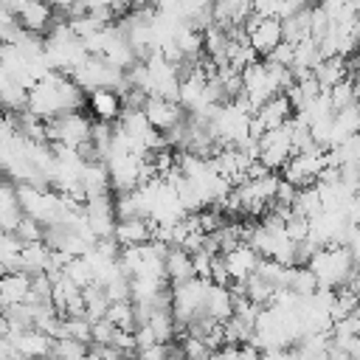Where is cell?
Returning a JSON list of instances; mask_svg holds the SVG:
<instances>
[{
    "instance_id": "14",
    "label": "cell",
    "mask_w": 360,
    "mask_h": 360,
    "mask_svg": "<svg viewBox=\"0 0 360 360\" xmlns=\"http://www.w3.org/2000/svg\"><path fill=\"white\" fill-rule=\"evenodd\" d=\"M155 236V225L149 217H124V219H115V228H112V239L118 242V248H132V245H143Z\"/></svg>"
},
{
    "instance_id": "19",
    "label": "cell",
    "mask_w": 360,
    "mask_h": 360,
    "mask_svg": "<svg viewBox=\"0 0 360 360\" xmlns=\"http://www.w3.org/2000/svg\"><path fill=\"white\" fill-rule=\"evenodd\" d=\"M112 323H115V329H135L138 326V321H135V304H132V298H121V301H110V307H107V312H104Z\"/></svg>"
},
{
    "instance_id": "9",
    "label": "cell",
    "mask_w": 360,
    "mask_h": 360,
    "mask_svg": "<svg viewBox=\"0 0 360 360\" xmlns=\"http://www.w3.org/2000/svg\"><path fill=\"white\" fill-rule=\"evenodd\" d=\"M242 28H245V37H248V42L253 45V51L259 56H267L284 39V25H281L278 17H256V14H250Z\"/></svg>"
},
{
    "instance_id": "12",
    "label": "cell",
    "mask_w": 360,
    "mask_h": 360,
    "mask_svg": "<svg viewBox=\"0 0 360 360\" xmlns=\"http://www.w3.org/2000/svg\"><path fill=\"white\" fill-rule=\"evenodd\" d=\"M222 256V264H225V270H228V276H231V281H245L250 273H256V264H259V253H256V248L250 245V242H236L233 248H228V250H222L219 253Z\"/></svg>"
},
{
    "instance_id": "8",
    "label": "cell",
    "mask_w": 360,
    "mask_h": 360,
    "mask_svg": "<svg viewBox=\"0 0 360 360\" xmlns=\"http://www.w3.org/2000/svg\"><path fill=\"white\" fill-rule=\"evenodd\" d=\"M143 115H146V121L158 129V132H163V135H169L172 129H177L183 121H186V107L177 101V98H166V96H146V101H143Z\"/></svg>"
},
{
    "instance_id": "4",
    "label": "cell",
    "mask_w": 360,
    "mask_h": 360,
    "mask_svg": "<svg viewBox=\"0 0 360 360\" xmlns=\"http://www.w3.org/2000/svg\"><path fill=\"white\" fill-rule=\"evenodd\" d=\"M90 127H93V118L87 115L84 107L82 110H68V112H59V115L45 121V141L79 149L82 143L90 141Z\"/></svg>"
},
{
    "instance_id": "1",
    "label": "cell",
    "mask_w": 360,
    "mask_h": 360,
    "mask_svg": "<svg viewBox=\"0 0 360 360\" xmlns=\"http://www.w3.org/2000/svg\"><path fill=\"white\" fill-rule=\"evenodd\" d=\"M84 107V90L76 84L70 73L45 70L28 90H25V110L42 121Z\"/></svg>"
},
{
    "instance_id": "17",
    "label": "cell",
    "mask_w": 360,
    "mask_h": 360,
    "mask_svg": "<svg viewBox=\"0 0 360 360\" xmlns=\"http://www.w3.org/2000/svg\"><path fill=\"white\" fill-rule=\"evenodd\" d=\"M22 219V208L17 200V183L8 177H0V228L14 231V225Z\"/></svg>"
},
{
    "instance_id": "7",
    "label": "cell",
    "mask_w": 360,
    "mask_h": 360,
    "mask_svg": "<svg viewBox=\"0 0 360 360\" xmlns=\"http://www.w3.org/2000/svg\"><path fill=\"white\" fill-rule=\"evenodd\" d=\"M256 160H262L270 172H278L287 158L295 152L292 149V135H290V121L281 124V127H273V129H264L259 138H256Z\"/></svg>"
},
{
    "instance_id": "5",
    "label": "cell",
    "mask_w": 360,
    "mask_h": 360,
    "mask_svg": "<svg viewBox=\"0 0 360 360\" xmlns=\"http://www.w3.org/2000/svg\"><path fill=\"white\" fill-rule=\"evenodd\" d=\"M70 76L76 79V84L84 93L87 90H96V87H115L121 93L127 90V70L124 68H115L112 62H107V59H101L96 53H90Z\"/></svg>"
},
{
    "instance_id": "22",
    "label": "cell",
    "mask_w": 360,
    "mask_h": 360,
    "mask_svg": "<svg viewBox=\"0 0 360 360\" xmlns=\"http://www.w3.org/2000/svg\"><path fill=\"white\" fill-rule=\"evenodd\" d=\"M357 301H360V290H357Z\"/></svg>"
},
{
    "instance_id": "6",
    "label": "cell",
    "mask_w": 360,
    "mask_h": 360,
    "mask_svg": "<svg viewBox=\"0 0 360 360\" xmlns=\"http://www.w3.org/2000/svg\"><path fill=\"white\" fill-rule=\"evenodd\" d=\"M326 163H329V160H326V149L318 146V143H312V146H307V149L292 152V155L287 158V163H284L278 172H281L284 180H290L295 188H301V186H312Z\"/></svg>"
},
{
    "instance_id": "3",
    "label": "cell",
    "mask_w": 360,
    "mask_h": 360,
    "mask_svg": "<svg viewBox=\"0 0 360 360\" xmlns=\"http://www.w3.org/2000/svg\"><path fill=\"white\" fill-rule=\"evenodd\" d=\"M309 270L315 273L318 278V287H326V290H338L343 284H352L354 278V256L346 245L340 242H329V245H318L312 259L307 262Z\"/></svg>"
},
{
    "instance_id": "13",
    "label": "cell",
    "mask_w": 360,
    "mask_h": 360,
    "mask_svg": "<svg viewBox=\"0 0 360 360\" xmlns=\"http://www.w3.org/2000/svg\"><path fill=\"white\" fill-rule=\"evenodd\" d=\"M8 343L14 349V357L17 354H25V357H37V354H51V335L37 329V326H22V329H8Z\"/></svg>"
},
{
    "instance_id": "18",
    "label": "cell",
    "mask_w": 360,
    "mask_h": 360,
    "mask_svg": "<svg viewBox=\"0 0 360 360\" xmlns=\"http://www.w3.org/2000/svg\"><path fill=\"white\" fill-rule=\"evenodd\" d=\"M312 76L318 79L321 90H329L332 84H338L340 79H346V56L343 53L321 56V62L312 68Z\"/></svg>"
},
{
    "instance_id": "2",
    "label": "cell",
    "mask_w": 360,
    "mask_h": 360,
    "mask_svg": "<svg viewBox=\"0 0 360 360\" xmlns=\"http://www.w3.org/2000/svg\"><path fill=\"white\" fill-rule=\"evenodd\" d=\"M42 53H45L48 68L51 70H62V73H73L90 56L84 39L70 31V25L65 22V17H59L51 25V31L42 37Z\"/></svg>"
},
{
    "instance_id": "20",
    "label": "cell",
    "mask_w": 360,
    "mask_h": 360,
    "mask_svg": "<svg viewBox=\"0 0 360 360\" xmlns=\"http://www.w3.org/2000/svg\"><path fill=\"white\" fill-rule=\"evenodd\" d=\"M292 211L304 214V217H315L318 211H323V202H321V194H318V186H301L292 197Z\"/></svg>"
},
{
    "instance_id": "15",
    "label": "cell",
    "mask_w": 360,
    "mask_h": 360,
    "mask_svg": "<svg viewBox=\"0 0 360 360\" xmlns=\"http://www.w3.org/2000/svg\"><path fill=\"white\" fill-rule=\"evenodd\" d=\"M163 273L169 278V284L186 281L194 276V262H191V250H186L183 245H169L166 256H163Z\"/></svg>"
},
{
    "instance_id": "10",
    "label": "cell",
    "mask_w": 360,
    "mask_h": 360,
    "mask_svg": "<svg viewBox=\"0 0 360 360\" xmlns=\"http://www.w3.org/2000/svg\"><path fill=\"white\" fill-rule=\"evenodd\" d=\"M84 110L93 121H107L115 124L124 112V96L115 87H96L84 93Z\"/></svg>"
},
{
    "instance_id": "16",
    "label": "cell",
    "mask_w": 360,
    "mask_h": 360,
    "mask_svg": "<svg viewBox=\"0 0 360 360\" xmlns=\"http://www.w3.org/2000/svg\"><path fill=\"white\" fill-rule=\"evenodd\" d=\"M28 295H31V276L25 270H3L0 273V301H3V307L28 301Z\"/></svg>"
},
{
    "instance_id": "21",
    "label": "cell",
    "mask_w": 360,
    "mask_h": 360,
    "mask_svg": "<svg viewBox=\"0 0 360 360\" xmlns=\"http://www.w3.org/2000/svg\"><path fill=\"white\" fill-rule=\"evenodd\" d=\"M87 352H90V343L70 335H56L51 340V354L56 357H87Z\"/></svg>"
},
{
    "instance_id": "11",
    "label": "cell",
    "mask_w": 360,
    "mask_h": 360,
    "mask_svg": "<svg viewBox=\"0 0 360 360\" xmlns=\"http://www.w3.org/2000/svg\"><path fill=\"white\" fill-rule=\"evenodd\" d=\"M56 20H59L56 6L48 0H22V6L17 8L20 28L28 34H37V37H45Z\"/></svg>"
}]
</instances>
